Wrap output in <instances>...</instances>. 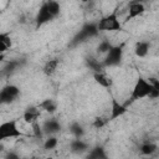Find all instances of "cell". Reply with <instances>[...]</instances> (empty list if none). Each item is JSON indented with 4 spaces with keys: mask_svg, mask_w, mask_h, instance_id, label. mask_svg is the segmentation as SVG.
<instances>
[{
    "mask_svg": "<svg viewBox=\"0 0 159 159\" xmlns=\"http://www.w3.org/2000/svg\"><path fill=\"white\" fill-rule=\"evenodd\" d=\"M41 116V109L39 108V106H31V107H27L22 114V119L29 123V124H36L39 118Z\"/></svg>",
    "mask_w": 159,
    "mask_h": 159,
    "instance_id": "8",
    "label": "cell"
},
{
    "mask_svg": "<svg viewBox=\"0 0 159 159\" xmlns=\"http://www.w3.org/2000/svg\"><path fill=\"white\" fill-rule=\"evenodd\" d=\"M21 96V91L15 84H6L0 89V106L11 104L19 99Z\"/></svg>",
    "mask_w": 159,
    "mask_h": 159,
    "instance_id": "5",
    "label": "cell"
},
{
    "mask_svg": "<svg viewBox=\"0 0 159 159\" xmlns=\"http://www.w3.org/2000/svg\"><path fill=\"white\" fill-rule=\"evenodd\" d=\"M58 66H60V60L58 58H51V60L46 61L45 65L42 66V72L46 76H53L57 72Z\"/></svg>",
    "mask_w": 159,
    "mask_h": 159,
    "instance_id": "11",
    "label": "cell"
},
{
    "mask_svg": "<svg viewBox=\"0 0 159 159\" xmlns=\"http://www.w3.org/2000/svg\"><path fill=\"white\" fill-rule=\"evenodd\" d=\"M56 144H57V139L56 138H48L45 142V148L46 149H52V148L56 147Z\"/></svg>",
    "mask_w": 159,
    "mask_h": 159,
    "instance_id": "17",
    "label": "cell"
},
{
    "mask_svg": "<svg viewBox=\"0 0 159 159\" xmlns=\"http://www.w3.org/2000/svg\"><path fill=\"white\" fill-rule=\"evenodd\" d=\"M11 46H12V40L10 34L1 32L0 34V55L5 56V53L11 48Z\"/></svg>",
    "mask_w": 159,
    "mask_h": 159,
    "instance_id": "12",
    "label": "cell"
},
{
    "mask_svg": "<svg viewBox=\"0 0 159 159\" xmlns=\"http://www.w3.org/2000/svg\"><path fill=\"white\" fill-rule=\"evenodd\" d=\"M157 144L153 143V142H148V143H144L142 147H140V153L143 155H152L157 152Z\"/></svg>",
    "mask_w": 159,
    "mask_h": 159,
    "instance_id": "14",
    "label": "cell"
},
{
    "mask_svg": "<svg viewBox=\"0 0 159 159\" xmlns=\"http://www.w3.org/2000/svg\"><path fill=\"white\" fill-rule=\"evenodd\" d=\"M122 53L123 50L120 46H111V48L107 51L103 65L104 66H117L119 65L120 60H122Z\"/></svg>",
    "mask_w": 159,
    "mask_h": 159,
    "instance_id": "6",
    "label": "cell"
},
{
    "mask_svg": "<svg viewBox=\"0 0 159 159\" xmlns=\"http://www.w3.org/2000/svg\"><path fill=\"white\" fill-rule=\"evenodd\" d=\"M158 96V81L157 78H143L139 77L132 89L130 97L133 101L143 99L145 97H157Z\"/></svg>",
    "mask_w": 159,
    "mask_h": 159,
    "instance_id": "1",
    "label": "cell"
},
{
    "mask_svg": "<svg viewBox=\"0 0 159 159\" xmlns=\"http://www.w3.org/2000/svg\"><path fill=\"white\" fill-rule=\"evenodd\" d=\"M149 51H150V43L145 40H139L135 42L134 45V53L137 57L139 58H144L149 55Z\"/></svg>",
    "mask_w": 159,
    "mask_h": 159,
    "instance_id": "10",
    "label": "cell"
},
{
    "mask_svg": "<svg viewBox=\"0 0 159 159\" xmlns=\"http://www.w3.org/2000/svg\"><path fill=\"white\" fill-rule=\"evenodd\" d=\"M21 135H22V132L20 130L17 122L15 119L5 120L0 123V142L7 140L11 138H17Z\"/></svg>",
    "mask_w": 159,
    "mask_h": 159,
    "instance_id": "4",
    "label": "cell"
},
{
    "mask_svg": "<svg viewBox=\"0 0 159 159\" xmlns=\"http://www.w3.org/2000/svg\"><path fill=\"white\" fill-rule=\"evenodd\" d=\"M93 78H94V81H96L102 88H111V87L113 86V83H114L113 77H112L107 71H104V70L94 72Z\"/></svg>",
    "mask_w": 159,
    "mask_h": 159,
    "instance_id": "7",
    "label": "cell"
},
{
    "mask_svg": "<svg viewBox=\"0 0 159 159\" xmlns=\"http://www.w3.org/2000/svg\"><path fill=\"white\" fill-rule=\"evenodd\" d=\"M122 26L123 24L118 16L117 10H113L112 12L101 17V20L97 22L96 29L98 31H120Z\"/></svg>",
    "mask_w": 159,
    "mask_h": 159,
    "instance_id": "3",
    "label": "cell"
},
{
    "mask_svg": "<svg viewBox=\"0 0 159 159\" xmlns=\"http://www.w3.org/2000/svg\"><path fill=\"white\" fill-rule=\"evenodd\" d=\"M61 12V5L57 1H43L36 14L35 21H36V27L46 25L51 21H53L55 19L58 17Z\"/></svg>",
    "mask_w": 159,
    "mask_h": 159,
    "instance_id": "2",
    "label": "cell"
},
{
    "mask_svg": "<svg viewBox=\"0 0 159 159\" xmlns=\"http://www.w3.org/2000/svg\"><path fill=\"white\" fill-rule=\"evenodd\" d=\"M109 117H106V116H97L93 120V125L96 128H103L108 122H109Z\"/></svg>",
    "mask_w": 159,
    "mask_h": 159,
    "instance_id": "15",
    "label": "cell"
},
{
    "mask_svg": "<svg viewBox=\"0 0 159 159\" xmlns=\"http://www.w3.org/2000/svg\"><path fill=\"white\" fill-rule=\"evenodd\" d=\"M145 12V6L143 2L139 1H133L128 5V15H127V20H132V19H137L138 16L143 15Z\"/></svg>",
    "mask_w": 159,
    "mask_h": 159,
    "instance_id": "9",
    "label": "cell"
},
{
    "mask_svg": "<svg viewBox=\"0 0 159 159\" xmlns=\"http://www.w3.org/2000/svg\"><path fill=\"white\" fill-rule=\"evenodd\" d=\"M123 112H125V108L123 106H120L117 102H113V107H112V117L111 118H116L118 116H120Z\"/></svg>",
    "mask_w": 159,
    "mask_h": 159,
    "instance_id": "16",
    "label": "cell"
},
{
    "mask_svg": "<svg viewBox=\"0 0 159 159\" xmlns=\"http://www.w3.org/2000/svg\"><path fill=\"white\" fill-rule=\"evenodd\" d=\"M39 108L41 109V112L45 111V112H47V113H53V112H56V109H57V102L53 101V99H51V98H47V99L42 101V102L39 104Z\"/></svg>",
    "mask_w": 159,
    "mask_h": 159,
    "instance_id": "13",
    "label": "cell"
},
{
    "mask_svg": "<svg viewBox=\"0 0 159 159\" xmlns=\"http://www.w3.org/2000/svg\"><path fill=\"white\" fill-rule=\"evenodd\" d=\"M46 128L48 129V132H56L58 129V123L53 122V120H50V122L46 123Z\"/></svg>",
    "mask_w": 159,
    "mask_h": 159,
    "instance_id": "18",
    "label": "cell"
}]
</instances>
